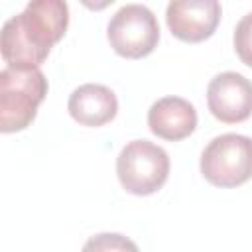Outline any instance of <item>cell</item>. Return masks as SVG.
Wrapping results in <instances>:
<instances>
[{
    "label": "cell",
    "instance_id": "cell-3",
    "mask_svg": "<svg viewBox=\"0 0 252 252\" xmlns=\"http://www.w3.org/2000/svg\"><path fill=\"white\" fill-rule=\"evenodd\" d=\"M203 177L222 189L238 187L252 179V138L242 134H220L213 138L199 161Z\"/></svg>",
    "mask_w": 252,
    "mask_h": 252
},
{
    "label": "cell",
    "instance_id": "cell-6",
    "mask_svg": "<svg viewBox=\"0 0 252 252\" xmlns=\"http://www.w3.org/2000/svg\"><path fill=\"white\" fill-rule=\"evenodd\" d=\"M222 10L219 0H169L165 10V22L169 32L185 43H201L209 39L219 22Z\"/></svg>",
    "mask_w": 252,
    "mask_h": 252
},
{
    "label": "cell",
    "instance_id": "cell-11",
    "mask_svg": "<svg viewBox=\"0 0 252 252\" xmlns=\"http://www.w3.org/2000/svg\"><path fill=\"white\" fill-rule=\"evenodd\" d=\"M91 248H94V250H126V248L136 250L138 246L120 234H98L96 238H93L85 244V250H91Z\"/></svg>",
    "mask_w": 252,
    "mask_h": 252
},
{
    "label": "cell",
    "instance_id": "cell-8",
    "mask_svg": "<svg viewBox=\"0 0 252 252\" xmlns=\"http://www.w3.org/2000/svg\"><path fill=\"white\" fill-rule=\"evenodd\" d=\"M148 126L161 140L179 142L191 136L197 128L195 106L179 96H163L148 110Z\"/></svg>",
    "mask_w": 252,
    "mask_h": 252
},
{
    "label": "cell",
    "instance_id": "cell-2",
    "mask_svg": "<svg viewBox=\"0 0 252 252\" xmlns=\"http://www.w3.org/2000/svg\"><path fill=\"white\" fill-rule=\"evenodd\" d=\"M47 94V79L39 67H6L0 71V130H26Z\"/></svg>",
    "mask_w": 252,
    "mask_h": 252
},
{
    "label": "cell",
    "instance_id": "cell-1",
    "mask_svg": "<svg viewBox=\"0 0 252 252\" xmlns=\"http://www.w3.org/2000/svg\"><path fill=\"white\" fill-rule=\"evenodd\" d=\"M67 26L69 6L65 0H30L22 14L2 26V59L8 67H39L65 35Z\"/></svg>",
    "mask_w": 252,
    "mask_h": 252
},
{
    "label": "cell",
    "instance_id": "cell-10",
    "mask_svg": "<svg viewBox=\"0 0 252 252\" xmlns=\"http://www.w3.org/2000/svg\"><path fill=\"white\" fill-rule=\"evenodd\" d=\"M234 51L244 65L252 67V12L246 14L234 28Z\"/></svg>",
    "mask_w": 252,
    "mask_h": 252
},
{
    "label": "cell",
    "instance_id": "cell-5",
    "mask_svg": "<svg viewBox=\"0 0 252 252\" xmlns=\"http://www.w3.org/2000/svg\"><path fill=\"white\" fill-rule=\"evenodd\" d=\"M106 37L120 57L142 59L158 47L159 26L150 8L142 4H126L108 22Z\"/></svg>",
    "mask_w": 252,
    "mask_h": 252
},
{
    "label": "cell",
    "instance_id": "cell-12",
    "mask_svg": "<svg viewBox=\"0 0 252 252\" xmlns=\"http://www.w3.org/2000/svg\"><path fill=\"white\" fill-rule=\"evenodd\" d=\"M85 8H89V10H93V12H100V10H104V8H108L114 0H79Z\"/></svg>",
    "mask_w": 252,
    "mask_h": 252
},
{
    "label": "cell",
    "instance_id": "cell-4",
    "mask_svg": "<svg viewBox=\"0 0 252 252\" xmlns=\"http://www.w3.org/2000/svg\"><path fill=\"white\" fill-rule=\"evenodd\" d=\"M116 175L128 193L138 197L152 195L167 181L169 156L154 142L132 140L116 158Z\"/></svg>",
    "mask_w": 252,
    "mask_h": 252
},
{
    "label": "cell",
    "instance_id": "cell-7",
    "mask_svg": "<svg viewBox=\"0 0 252 252\" xmlns=\"http://www.w3.org/2000/svg\"><path fill=\"white\" fill-rule=\"evenodd\" d=\"M211 114L224 124H238L252 116V83L234 71L219 73L207 87Z\"/></svg>",
    "mask_w": 252,
    "mask_h": 252
},
{
    "label": "cell",
    "instance_id": "cell-9",
    "mask_svg": "<svg viewBox=\"0 0 252 252\" xmlns=\"http://www.w3.org/2000/svg\"><path fill=\"white\" fill-rule=\"evenodd\" d=\"M67 110L71 118L79 122L81 126L98 128V126L108 124L116 116L118 100H116V94L108 87L87 83V85L77 87L71 93Z\"/></svg>",
    "mask_w": 252,
    "mask_h": 252
}]
</instances>
